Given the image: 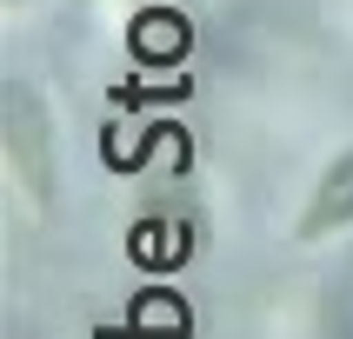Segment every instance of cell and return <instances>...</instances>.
I'll use <instances>...</instances> for the list:
<instances>
[{"mask_svg": "<svg viewBox=\"0 0 353 339\" xmlns=\"http://www.w3.org/2000/svg\"><path fill=\"white\" fill-rule=\"evenodd\" d=\"M7 166H14V179H27V199L34 206H47V186H54V173H47V146H40V113L34 100L20 94V87H7Z\"/></svg>", "mask_w": 353, "mask_h": 339, "instance_id": "1", "label": "cell"}, {"mask_svg": "<svg viewBox=\"0 0 353 339\" xmlns=\"http://www.w3.org/2000/svg\"><path fill=\"white\" fill-rule=\"evenodd\" d=\"M347 219H353V153L320 179L314 206H307V219H300V239H327V233H340Z\"/></svg>", "mask_w": 353, "mask_h": 339, "instance_id": "2", "label": "cell"}, {"mask_svg": "<svg viewBox=\"0 0 353 339\" xmlns=\"http://www.w3.org/2000/svg\"><path fill=\"white\" fill-rule=\"evenodd\" d=\"M134 333H147V339H174V333H187V306H180L174 293H147L134 306Z\"/></svg>", "mask_w": 353, "mask_h": 339, "instance_id": "3", "label": "cell"}, {"mask_svg": "<svg viewBox=\"0 0 353 339\" xmlns=\"http://www.w3.org/2000/svg\"><path fill=\"white\" fill-rule=\"evenodd\" d=\"M134 47H140V60H174V54H187V27H180L174 14H147L134 27Z\"/></svg>", "mask_w": 353, "mask_h": 339, "instance_id": "4", "label": "cell"}]
</instances>
